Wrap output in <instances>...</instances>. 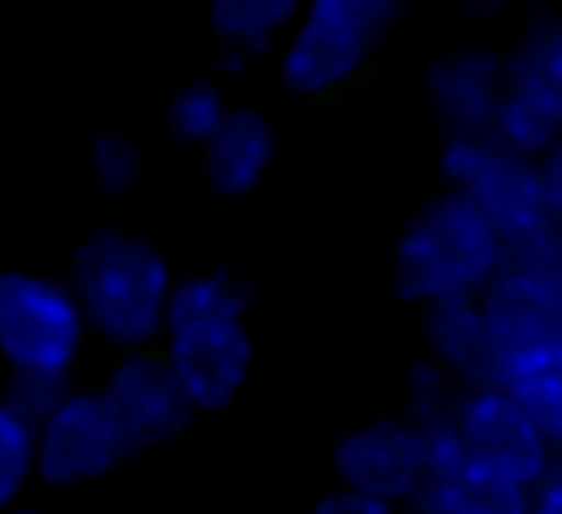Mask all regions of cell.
Listing matches in <instances>:
<instances>
[{
	"instance_id": "9a60e30c",
	"label": "cell",
	"mask_w": 562,
	"mask_h": 514,
	"mask_svg": "<svg viewBox=\"0 0 562 514\" xmlns=\"http://www.w3.org/2000/svg\"><path fill=\"white\" fill-rule=\"evenodd\" d=\"M509 83L562 105V13L531 9L509 40Z\"/></svg>"
},
{
	"instance_id": "9c48e42d",
	"label": "cell",
	"mask_w": 562,
	"mask_h": 514,
	"mask_svg": "<svg viewBox=\"0 0 562 514\" xmlns=\"http://www.w3.org/2000/svg\"><path fill=\"white\" fill-rule=\"evenodd\" d=\"M127 452H132V439L101 387L70 391L35 431V474L48 483L101 479Z\"/></svg>"
},
{
	"instance_id": "4fadbf2b",
	"label": "cell",
	"mask_w": 562,
	"mask_h": 514,
	"mask_svg": "<svg viewBox=\"0 0 562 514\" xmlns=\"http://www.w3.org/2000/svg\"><path fill=\"white\" fill-rule=\"evenodd\" d=\"M422 347L448 378L470 387H496V343L483 299H448L422 308Z\"/></svg>"
},
{
	"instance_id": "5b68a950",
	"label": "cell",
	"mask_w": 562,
	"mask_h": 514,
	"mask_svg": "<svg viewBox=\"0 0 562 514\" xmlns=\"http://www.w3.org/2000/svg\"><path fill=\"white\" fill-rule=\"evenodd\" d=\"M400 18L395 0H312L290 26L281 79L294 92H334L364 70Z\"/></svg>"
},
{
	"instance_id": "d4e9b609",
	"label": "cell",
	"mask_w": 562,
	"mask_h": 514,
	"mask_svg": "<svg viewBox=\"0 0 562 514\" xmlns=\"http://www.w3.org/2000/svg\"><path fill=\"white\" fill-rule=\"evenodd\" d=\"M531 514H562V457L553 461L549 479L536 488V496H531Z\"/></svg>"
},
{
	"instance_id": "e0dca14e",
	"label": "cell",
	"mask_w": 562,
	"mask_h": 514,
	"mask_svg": "<svg viewBox=\"0 0 562 514\" xmlns=\"http://www.w3.org/2000/svg\"><path fill=\"white\" fill-rule=\"evenodd\" d=\"M228 101H224V88L215 79H189L171 92L167 101V132L176 141H189V145H206L224 119H228Z\"/></svg>"
},
{
	"instance_id": "30bf717a",
	"label": "cell",
	"mask_w": 562,
	"mask_h": 514,
	"mask_svg": "<svg viewBox=\"0 0 562 514\" xmlns=\"http://www.w3.org/2000/svg\"><path fill=\"white\" fill-rule=\"evenodd\" d=\"M430 470V435L400 417H373L334 444L338 488L378 496L386 505H413Z\"/></svg>"
},
{
	"instance_id": "ffe728a7",
	"label": "cell",
	"mask_w": 562,
	"mask_h": 514,
	"mask_svg": "<svg viewBox=\"0 0 562 514\" xmlns=\"http://www.w3.org/2000/svg\"><path fill=\"white\" fill-rule=\"evenodd\" d=\"M509 391L518 395V404L527 409V417L536 422V431L544 435L553 457H562V369L531 373V378L514 382Z\"/></svg>"
},
{
	"instance_id": "ac0fdd59",
	"label": "cell",
	"mask_w": 562,
	"mask_h": 514,
	"mask_svg": "<svg viewBox=\"0 0 562 514\" xmlns=\"http://www.w3.org/2000/svg\"><path fill=\"white\" fill-rule=\"evenodd\" d=\"M461 382L457 378H448L435 360H417L413 369H408V382H404V417L413 422V426H422L426 435L430 431H443L448 422H452V413H457V404H461Z\"/></svg>"
},
{
	"instance_id": "277c9868",
	"label": "cell",
	"mask_w": 562,
	"mask_h": 514,
	"mask_svg": "<svg viewBox=\"0 0 562 514\" xmlns=\"http://www.w3.org/2000/svg\"><path fill=\"white\" fill-rule=\"evenodd\" d=\"M70 290L97 334L119 347H145L167 325L176 277L145 237L97 228L70 259Z\"/></svg>"
},
{
	"instance_id": "7a4b0ae2",
	"label": "cell",
	"mask_w": 562,
	"mask_h": 514,
	"mask_svg": "<svg viewBox=\"0 0 562 514\" xmlns=\"http://www.w3.org/2000/svg\"><path fill=\"white\" fill-rule=\"evenodd\" d=\"M509 264L505 237L457 189L430 193L400 228L391 250V290L404 303L435 308L479 299Z\"/></svg>"
},
{
	"instance_id": "ba28073f",
	"label": "cell",
	"mask_w": 562,
	"mask_h": 514,
	"mask_svg": "<svg viewBox=\"0 0 562 514\" xmlns=\"http://www.w3.org/2000/svg\"><path fill=\"white\" fill-rule=\"evenodd\" d=\"M448 431H452L461 457L479 474L501 479V483L522 488V492H536L558 461L509 387L461 391V404H457Z\"/></svg>"
},
{
	"instance_id": "7402d4cb",
	"label": "cell",
	"mask_w": 562,
	"mask_h": 514,
	"mask_svg": "<svg viewBox=\"0 0 562 514\" xmlns=\"http://www.w3.org/2000/svg\"><path fill=\"white\" fill-rule=\"evenodd\" d=\"M70 378H53V373H13L9 378V391H4V404L26 417L35 431L48 422V413L70 395Z\"/></svg>"
},
{
	"instance_id": "44dd1931",
	"label": "cell",
	"mask_w": 562,
	"mask_h": 514,
	"mask_svg": "<svg viewBox=\"0 0 562 514\" xmlns=\"http://www.w3.org/2000/svg\"><path fill=\"white\" fill-rule=\"evenodd\" d=\"M88 163H92V176L105 193H123L140 176V149L127 132H101L88 149Z\"/></svg>"
},
{
	"instance_id": "484cf974",
	"label": "cell",
	"mask_w": 562,
	"mask_h": 514,
	"mask_svg": "<svg viewBox=\"0 0 562 514\" xmlns=\"http://www.w3.org/2000/svg\"><path fill=\"white\" fill-rule=\"evenodd\" d=\"M9 514H48V510H9Z\"/></svg>"
},
{
	"instance_id": "7c38bea8",
	"label": "cell",
	"mask_w": 562,
	"mask_h": 514,
	"mask_svg": "<svg viewBox=\"0 0 562 514\" xmlns=\"http://www.w3.org/2000/svg\"><path fill=\"white\" fill-rule=\"evenodd\" d=\"M132 439V448H145V444H162L171 435H180L189 426V417L198 413L180 387V378L171 373L167 356H154V351H127L105 387H101Z\"/></svg>"
},
{
	"instance_id": "52a82bcc",
	"label": "cell",
	"mask_w": 562,
	"mask_h": 514,
	"mask_svg": "<svg viewBox=\"0 0 562 514\" xmlns=\"http://www.w3.org/2000/svg\"><path fill=\"white\" fill-rule=\"evenodd\" d=\"M88 316L75 290L48 272L0 268V356L13 373L70 378Z\"/></svg>"
},
{
	"instance_id": "6da1fadb",
	"label": "cell",
	"mask_w": 562,
	"mask_h": 514,
	"mask_svg": "<svg viewBox=\"0 0 562 514\" xmlns=\"http://www.w3.org/2000/svg\"><path fill=\"white\" fill-rule=\"evenodd\" d=\"M250 281L237 268H206L176 281L167 303V365L193 409H224L250 378L255 343L246 329Z\"/></svg>"
},
{
	"instance_id": "603a6c76",
	"label": "cell",
	"mask_w": 562,
	"mask_h": 514,
	"mask_svg": "<svg viewBox=\"0 0 562 514\" xmlns=\"http://www.w3.org/2000/svg\"><path fill=\"white\" fill-rule=\"evenodd\" d=\"M312 514H400V505H386L378 496H364V492H351V488H334L316 501Z\"/></svg>"
},
{
	"instance_id": "cb8c5ba5",
	"label": "cell",
	"mask_w": 562,
	"mask_h": 514,
	"mask_svg": "<svg viewBox=\"0 0 562 514\" xmlns=\"http://www.w3.org/2000/svg\"><path fill=\"white\" fill-rule=\"evenodd\" d=\"M540 171H544V193H549V211H553V224L562 228V141L540 158Z\"/></svg>"
},
{
	"instance_id": "3957f363",
	"label": "cell",
	"mask_w": 562,
	"mask_h": 514,
	"mask_svg": "<svg viewBox=\"0 0 562 514\" xmlns=\"http://www.w3.org/2000/svg\"><path fill=\"white\" fill-rule=\"evenodd\" d=\"M439 176L443 189L465 193L492 220L514 264H531V268L562 264V228L553 224L544 171L536 158H522L496 145L492 136H443Z\"/></svg>"
},
{
	"instance_id": "d6986e66",
	"label": "cell",
	"mask_w": 562,
	"mask_h": 514,
	"mask_svg": "<svg viewBox=\"0 0 562 514\" xmlns=\"http://www.w3.org/2000/svg\"><path fill=\"white\" fill-rule=\"evenodd\" d=\"M31 470H35V426L18 417L0 395V510L18 501Z\"/></svg>"
},
{
	"instance_id": "8fae6325",
	"label": "cell",
	"mask_w": 562,
	"mask_h": 514,
	"mask_svg": "<svg viewBox=\"0 0 562 514\" xmlns=\"http://www.w3.org/2000/svg\"><path fill=\"white\" fill-rule=\"evenodd\" d=\"M509 92V48L465 44L426 62V105L443 136H492Z\"/></svg>"
},
{
	"instance_id": "2e32d148",
	"label": "cell",
	"mask_w": 562,
	"mask_h": 514,
	"mask_svg": "<svg viewBox=\"0 0 562 514\" xmlns=\"http://www.w3.org/2000/svg\"><path fill=\"white\" fill-rule=\"evenodd\" d=\"M299 13L303 9L294 0H220L211 9V31L228 62H250L268 53L277 31L294 26Z\"/></svg>"
},
{
	"instance_id": "5bb4252c",
	"label": "cell",
	"mask_w": 562,
	"mask_h": 514,
	"mask_svg": "<svg viewBox=\"0 0 562 514\" xmlns=\"http://www.w3.org/2000/svg\"><path fill=\"white\" fill-rule=\"evenodd\" d=\"M272 149H277L272 123L250 105H233L224 127L202 145V176L215 193H246L263 180Z\"/></svg>"
},
{
	"instance_id": "4316f807",
	"label": "cell",
	"mask_w": 562,
	"mask_h": 514,
	"mask_svg": "<svg viewBox=\"0 0 562 514\" xmlns=\"http://www.w3.org/2000/svg\"><path fill=\"white\" fill-rule=\"evenodd\" d=\"M558 281H562V264H558Z\"/></svg>"
},
{
	"instance_id": "8992f818",
	"label": "cell",
	"mask_w": 562,
	"mask_h": 514,
	"mask_svg": "<svg viewBox=\"0 0 562 514\" xmlns=\"http://www.w3.org/2000/svg\"><path fill=\"white\" fill-rule=\"evenodd\" d=\"M492 343L496 387H514L531 373L562 369V281L558 268L505 264V272L479 294Z\"/></svg>"
}]
</instances>
